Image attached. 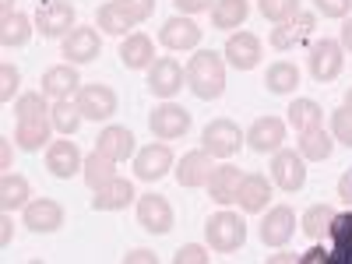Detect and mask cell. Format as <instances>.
Segmentation results:
<instances>
[{"instance_id":"11","label":"cell","mask_w":352,"mask_h":264,"mask_svg":"<svg viewBox=\"0 0 352 264\" xmlns=\"http://www.w3.org/2000/svg\"><path fill=\"white\" fill-rule=\"evenodd\" d=\"M314 28H317V14H296L292 21H282L278 28H272V50H278V53H289V50H296V46H303L310 36H314Z\"/></svg>"},{"instance_id":"29","label":"cell","mask_w":352,"mask_h":264,"mask_svg":"<svg viewBox=\"0 0 352 264\" xmlns=\"http://www.w3.org/2000/svg\"><path fill=\"white\" fill-rule=\"evenodd\" d=\"M28 197H32V187H28V180L8 169V173H4V180H0V208H4V212L25 208Z\"/></svg>"},{"instance_id":"9","label":"cell","mask_w":352,"mask_h":264,"mask_svg":"<svg viewBox=\"0 0 352 264\" xmlns=\"http://www.w3.org/2000/svg\"><path fill=\"white\" fill-rule=\"evenodd\" d=\"M173 169V148L166 141H152V144H144V148L134 152V173H138V180H162V176Z\"/></svg>"},{"instance_id":"20","label":"cell","mask_w":352,"mask_h":264,"mask_svg":"<svg viewBox=\"0 0 352 264\" xmlns=\"http://www.w3.org/2000/svg\"><path fill=\"white\" fill-rule=\"evenodd\" d=\"M25 226L32 232H56L64 226V208L53 197H39L25 204Z\"/></svg>"},{"instance_id":"13","label":"cell","mask_w":352,"mask_h":264,"mask_svg":"<svg viewBox=\"0 0 352 264\" xmlns=\"http://www.w3.org/2000/svg\"><path fill=\"white\" fill-rule=\"evenodd\" d=\"M184 81H187V71L176 64L173 56H162V60H155L148 67V88H152V96H159V99H173L184 88Z\"/></svg>"},{"instance_id":"53","label":"cell","mask_w":352,"mask_h":264,"mask_svg":"<svg viewBox=\"0 0 352 264\" xmlns=\"http://www.w3.org/2000/svg\"><path fill=\"white\" fill-rule=\"evenodd\" d=\"M0 11H4V14H11V11H14V0H0Z\"/></svg>"},{"instance_id":"23","label":"cell","mask_w":352,"mask_h":264,"mask_svg":"<svg viewBox=\"0 0 352 264\" xmlns=\"http://www.w3.org/2000/svg\"><path fill=\"white\" fill-rule=\"evenodd\" d=\"M120 60H124L127 71H148V67L155 64V46H152V39L144 36V32L124 36V43H120Z\"/></svg>"},{"instance_id":"35","label":"cell","mask_w":352,"mask_h":264,"mask_svg":"<svg viewBox=\"0 0 352 264\" xmlns=\"http://www.w3.org/2000/svg\"><path fill=\"white\" fill-rule=\"evenodd\" d=\"M81 173H85L88 187H92V190H99V187H106V184L113 180V176H116V162L96 148L92 155H85V169H81Z\"/></svg>"},{"instance_id":"44","label":"cell","mask_w":352,"mask_h":264,"mask_svg":"<svg viewBox=\"0 0 352 264\" xmlns=\"http://www.w3.org/2000/svg\"><path fill=\"white\" fill-rule=\"evenodd\" d=\"M120 4H124V11L131 14V21H134V25L148 21V18H152V11H155V0H120Z\"/></svg>"},{"instance_id":"26","label":"cell","mask_w":352,"mask_h":264,"mask_svg":"<svg viewBox=\"0 0 352 264\" xmlns=\"http://www.w3.org/2000/svg\"><path fill=\"white\" fill-rule=\"evenodd\" d=\"M53 131H56V127H53L50 116H39V120H18V127H14V144H18L21 152H39L43 144L50 141Z\"/></svg>"},{"instance_id":"27","label":"cell","mask_w":352,"mask_h":264,"mask_svg":"<svg viewBox=\"0 0 352 264\" xmlns=\"http://www.w3.org/2000/svg\"><path fill=\"white\" fill-rule=\"evenodd\" d=\"M240 169L236 166H215L212 169V180H208V194H212V201H219V204H232L236 201V190H240Z\"/></svg>"},{"instance_id":"14","label":"cell","mask_w":352,"mask_h":264,"mask_svg":"<svg viewBox=\"0 0 352 264\" xmlns=\"http://www.w3.org/2000/svg\"><path fill=\"white\" fill-rule=\"evenodd\" d=\"M296 232V215H292L289 204H275V208L264 215L261 222V243L264 247H285Z\"/></svg>"},{"instance_id":"33","label":"cell","mask_w":352,"mask_h":264,"mask_svg":"<svg viewBox=\"0 0 352 264\" xmlns=\"http://www.w3.org/2000/svg\"><path fill=\"white\" fill-rule=\"evenodd\" d=\"M96 25L102 28V32H109V36H131L127 28H134V21H131V14L124 11L120 0H109V4H102L99 14H96Z\"/></svg>"},{"instance_id":"25","label":"cell","mask_w":352,"mask_h":264,"mask_svg":"<svg viewBox=\"0 0 352 264\" xmlns=\"http://www.w3.org/2000/svg\"><path fill=\"white\" fill-rule=\"evenodd\" d=\"M96 148H99L102 155H109L113 162H127V159L134 155V134H131L127 127L109 124V127H102V131H99Z\"/></svg>"},{"instance_id":"37","label":"cell","mask_w":352,"mask_h":264,"mask_svg":"<svg viewBox=\"0 0 352 264\" xmlns=\"http://www.w3.org/2000/svg\"><path fill=\"white\" fill-rule=\"evenodd\" d=\"M331 219H335V208H331V204H314V208H307V212H303L300 226H303V232H307L310 240H320V236L328 232Z\"/></svg>"},{"instance_id":"47","label":"cell","mask_w":352,"mask_h":264,"mask_svg":"<svg viewBox=\"0 0 352 264\" xmlns=\"http://www.w3.org/2000/svg\"><path fill=\"white\" fill-rule=\"evenodd\" d=\"M328 261V250L324 247H310L307 254H300V264H324Z\"/></svg>"},{"instance_id":"8","label":"cell","mask_w":352,"mask_h":264,"mask_svg":"<svg viewBox=\"0 0 352 264\" xmlns=\"http://www.w3.org/2000/svg\"><path fill=\"white\" fill-rule=\"evenodd\" d=\"M148 127L159 141H176V138H184L190 131V113L184 106H176V102H162V106L152 109Z\"/></svg>"},{"instance_id":"32","label":"cell","mask_w":352,"mask_h":264,"mask_svg":"<svg viewBox=\"0 0 352 264\" xmlns=\"http://www.w3.org/2000/svg\"><path fill=\"white\" fill-rule=\"evenodd\" d=\"M264 85H268V92H275V96L296 92V85H300V67L289 64V60H275V64L268 67V74H264Z\"/></svg>"},{"instance_id":"12","label":"cell","mask_w":352,"mask_h":264,"mask_svg":"<svg viewBox=\"0 0 352 264\" xmlns=\"http://www.w3.org/2000/svg\"><path fill=\"white\" fill-rule=\"evenodd\" d=\"M99 53H102V39L92 25H78V28H71V36H64L67 64H92Z\"/></svg>"},{"instance_id":"4","label":"cell","mask_w":352,"mask_h":264,"mask_svg":"<svg viewBox=\"0 0 352 264\" xmlns=\"http://www.w3.org/2000/svg\"><path fill=\"white\" fill-rule=\"evenodd\" d=\"M71 28H78L71 0H46V4H39V11H36V32L43 39H64V36H71Z\"/></svg>"},{"instance_id":"30","label":"cell","mask_w":352,"mask_h":264,"mask_svg":"<svg viewBox=\"0 0 352 264\" xmlns=\"http://www.w3.org/2000/svg\"><path fill=\"white\" fill-rule=\"evenodd\" d=\"M28 39H32V18L18 14V11L4 14V21H0V43H4V50H18Z\"/></svg>"},{"instance_id":"1","label":"cell","mask_w":352,"mask_h":264,"mask_svg":"<svg viewBox=\"0 0 352 264\" xmlns=\"http://www.w3.org/2000/svg\"><path fill=\"white\" fill-rule=\"evenodd\" d=\"M187 85L190 92L204 102H212L226 92V64H222V53L215 50H197L187 64Z\"/></svg>"},{"instance_id":"43","label":"cell","mask_w":352,"mask_h":264,"mask_svg":"<svg viewBox=\"0 0 352 264\" xmlns=\"http://www.w3.org/2000/svg\"><path fill=\"white\" fill-rule=\"evenodd\" d=\"M317 4V14H324V18H349L352 14V0H314Z\"/></svg>"},{"instance_id":"36","label":"cell","mask_w":352,"mask_h":264,"mask_svg":"<svg viewBox=\"0 0 352 264\" xmlns=\"http://www.w3.org/2000/svg\"><path fill=\"white\" fill-rule=\"evenodd\" d=\"M50 120H53V127L60 131L64 138H71V134H78V127H81V109H78V102H71V99H56L53 102V109H50Z\"/></svg>"},{"instance_id":"19","label":"cell","mask_w":352,"mask_h":264,"mask_svg":"<svg viewBox=\"0 0 352 264\" xmlns=\"http://www.w3.org/2000/svg\"><path fill=\"white\" fill-rule=\"evenodd\" d=\"M159 43H162L166 50H173V53H180V50H197V43H201V28H197L190 18L176 14V18L162 21V28H159Z\"/></svg>"},{"instance_id":"3","label":"cell","mask_w":352,"mask_h":264,"mask_svg":"<svg viewBox=\"0 0 352 264\" xmlns=\"http://www.w3.org/2000/svg\"><path fill=\"white\" fill-rule=\"evenodd\" d=\"M307 64H310L314 81L328 85V81H335V78L342 74V67H345V46L335 43V39H314Z\"/></svg>"},{"instance_id":"31","label":"cell","mask_w":352,"mask_h":264,"mask_svg":"<svg viewBox=\"0 0 352 264\" xmlns=\"http://www.w3.org/2000/svg\"><path fill=\"white\" fill-rule=\"evenodd\" d=\"M289 124H292V131L296 134H303V131H310V127H320L324 124V109H320V102H314V99H296V102H289Z\"/></svg>"},{"instance_id":"40","label":"cell","mask_w":352,"mask_h":264,"mask_svg":"<svg viewBox=\"0 0 352 264\" xmlns=\"http://www.w3.org/2000/svg\"><path fill=\"white\" fill-rule=\"evenodd\" d=\"M331 134L338 144H345V148H352V109L349 106H338L331 113Z\"/></svg>"},{"instance_id":"5","label":"cell","mask_w":352,"mask_h":264,"mask_svg":"<svg viewBox=\"0 0 352 264\" xmlns=\"http://www.w3.org/2000/svg\"><path fill=\"white\" fill-rule=\"evenodd\" d=\"M243 141H247V138L240 134V127L232 124L229 116H219V120H212L208 127L201 131V148H204V152H212L215 159H229V155H236Z\"/></svg>"},{"instance_id":"45","label":"cell","mask_w":352,"mask_h":264,"mask_svg":"<svg viewBox=\"0 0 352 264\" xmlns=\"http://www.w3.org/2000/svg\"><path fill=\"white\" fill-rule=\"evenodd\" d=\"M173 261L176 264H208V250H204L201 243H187V247H180L173 254Z\"/></svg>"},{"instance_id":"34","label":"cell","mask_w":352,"mask_h":264,"mask_svg":"<svg viewBox=\"0 0 352 264\" xmlns=\"http://www.w3.org/2000/svg\"><path fill=\"white\" fill-rule=\"evenodd\" d=\"M247 11H250L247 0H215L212 25L222 28V32H229V28H240V25L247 21Z\"/></svg>"},{"instance_id":"51","label":"cell","mask_w":352,"mask_h":264,"mask_svg":"<svg viewBox=\"0 0 352 264\" xmlns=\"http://www.w3.org/2000/svg\"><path fill=\"white\" fill-rule=\"evenodd\" d=\"M134 261H144V264H155V254H152V250H131V254H127V264H134Z\"/></svg>"},{"instance_id":"24","label":"cell","mask_w":352,"mask_h":264,"mask_svg":"<svg viewBox=\"0 0 352 264\" xmlns=\"http://www.w3.org/2000/svg\"><path fill=\"white\" fill-rule=\"evenodd\" d=\"M134 197H138V194H134V184L124 180V176H113L106 187L96 190L92 208H96V212H120V208H127Z\"/></svg>"},{"instance_id":"46","label":"cell","mask_w":352,"mask_h":264,"mask_svg":"<svg viewBox=\"0 0 352 264\" xmlns=\"http://www.w3.org/2000/svg\"><path fill=\"white\" fill-rule=\"evenodd\" d=\"M173 4L180 8L184 14H201V11L212 8V0H173Z\"/></svg>"},{"instance_id":"10","label":"cell","mask_w":352,"mask_h":264,"mask_svg":"<svg viewBox=\"0 0 352 264\" xmlns=\"http://www.w3.org/2000/svg\"><path fill=\"white\" fill-rule=\"evenodd\" d=\"M212 152H204V148H194V152H187L180 162H176V184L180 187H187V190H194V187H208V180H212Z\"/></svg>"},{"instance_id":"21","label":"cell","mask_w":352,"mask_h":264,"mask_svg":"<svg viewBox=\"0 0 352 264\" xmlns=\"http://www.w3.org/2000/svg\"><path fill=\"white\" fill-rule=\"evenodd\" d=\"M43 96L50 99H71L78 96V88H81V78H78V64H56L43 74Z\"/></svg>"},{"instance_id":"22","label":"cell","mask_w":352,"mask_h":264,"mask_svg":"<svg viewBox=\"0 0 352 264\" xmlns=\"http://www.w3.org/2000/svg\"><path fill=\"white\" fill-rule=\"evenodd\" d=\"M236 201H240V208H243L247 215L264 212V208H268V201H272V184H268V176H261V173H247L243 180H240Z\"/></svg>"},{"instance_id":"48","label":"cell","mask_w":352,"mask_h":264,"mask_svg":"<svg viewBox=\"0 0 352 264\" xmlns=\"http://www.w3.org/2000/svg\"><path fill=\"white\" fill-rule=\"evenodd\" d=\"M328 264H352V247H331Z\"/></svg>"},{"instance_id":"6","label":"cell","mask_w":352,"mask_h":264,"mask_svg":"<svg viewBox=\"0 0 352 264\" xmlns=\"http://www.w3.org/2000/svg\"><path fill=\"white\" fill-rule=\"evenodd\" d=\"M78 109L85 120H109V116L116 113V92L109 85H81L78 88V96H74Z\"/></svg>"},{"instance_id":"54","label":"cell","mask_w":352,"mask_h":264,"mask_svg":"<svg viewBox=\"0 0 352 264\" xmlns=\"http://www.w3.org/2000/svg\"><path fill=\"white\" fill-rule=\"evenodd\" d=\"M342 106H349V109H352V88H349V92H345V102H342Z\"/></svg>"},{"instance_id":"17","label":"cell","mask_w":352,"mask_h":264,"mask_svg":"<svg viewBox=\"0 0 352 264\" xmlns=\"http://www.w3.org/2000/svg\"><path fill=\"white\" fill-rule=\"evenodd\" d=\"M261 53H264V46H261V39L254 32H232L226 50H222V56L236 71H254L261 64Z\"/></svg>"},{"instance_id":"42","label":"cell","mask_w":352,"mask_h":264,"mask_svg":"<svg viewBox=\"0 0 352 264\" xmlns=\"http://www.w3.org/2000/svg\"><path fill=\"white\" fill-rule=\"evenodd\" d=\"M18 85H21V71L14 64L0 67V102H11L14 92H18Z\"/></svg>"},{"instance_id":"16","label":"cell","mask_w":352,"mask_h":264,"mask_svg":"<svg viewBox=\"0 0 352 264\" xmlns=\"http://www.w3.org/2000/svg\"><path fill=\"white\" fill-rule=\"evenodd\" d=\"M285 141V120L278 116H257L247 131V144L257 152V155H268V152H278Z\"/></svg>"},{"instance_id":"2","label":"cell","mask_w":352,"mask_h":264,"mask_svg":"<svg viewBox=\"0 0 352 264\" xmlns=\"http://www.w3.org/2000/svg\"><path fill=\"white\" fill-rule=\"evenodd\" d=\"M204 236H208V247L219 254H232L247 243V222L236 212H219L204 222Z\"/></svg>"},{"instance_id":"50","label":"cell","mask_w":352,"mask_h":264,"mask_svg":"<svg viewBox=\"0 0 352 264\" xmlns=\"http://www.w3.org/2000/svg\"><path fill=\"white\" fill-rule=\"evenodd\" d=\"M11 212H4V215H0V247H8L11 243Z\"/></svg>"},{"instance_id":"38","label":"cell","mask_w":352,"mask_h":264,"mask_svg":"<svg viewBox=\"0 0 352 264\" xmlns=\"http://www.w3.org/2000/svg\"><path fill=\"white\" fill-rule=\"evenodd\" d=\"M50 96H43V92H25L18 102H14V113H18V120H39V116H50V102H46Z\"/></svg>"},{"instance_id":"15","label":"cell","mask_w":352,"mask_h":264,"mask_svg":"<svg viewBox=\"0 0 352 264\" xmlns=\"http://www.w3.org/2000/svg\"><path fill=\"white\" fill-rule=\"evenodd\" d=\"M138 222H141V229H148V232H155V236H162V232L173 229V204L162 194L138 197Z\"/></svg>"},{"instance_id":"52","label":"cell","mask_w":352,"mask_h":264,"mask_svg":"<svg viewBox=\"0 0 352 264\" xmlns=\"http://www.w3.org/2000/svg\"><path fill=\"white\" fill-rule=\"evenodd\" d=\"M342 46L352 53V18H345V25H342Z\"/></svg>"},{"instance_id":"39","label":"cell","mask_w":352,"mask_h":264,"mask_svg":"<svg viewBox=\"0 0 352 264\" xmlns=\"http://www.w3.org/2000/svg\"><path fill=\"white\" fill-rule=\"evenodd\" d=\"M257 8L268 21L282 25V21H292L300 14V0H257Z\"/></svg>"},{"instance_id":"7","label":"cell","mask_w":352,"mask_h":264,"mask_svg":"<svg viewBox=\"0 0 352 264\" xmlns=\"http://www.w3.org/2000/svg\"><path fill=\"white\" fill-rule=\"evenodd\" d=\"M272 180L285 190V194H296L307 187V159L289 152V148H278L275 159H272Z\"/></svg>"},{"instance_id":"49","label":"cell","mask_w":352,"mask_h":264,"mask_svg":"<svg viewBox=\"0 0 352 264\" xmlns=\"http://www.w3.org/2000/svg\"><path fill=\"white\" fill-rule=\"evenodd\" d=\"M338 197L352 204V169H349V173H342V180H338Z\"/></svg>"},{"instance_id":"28","label":"cell","mask_w":352,"mask_h":264,"mask_svg":"<svg viewBox=\"0 0 352 264\" xmlns=\"http://www.w3.org/2000/svg\"><path fill=\"white\" fill-rule=\"evenodd\" d=\"M331 152H335V134H328L324 124L300 134V155L307 162H324V159H331Z\"/></svg>"},{"instance_id":"18","label":"cell","mask_w":352,"mask_h":264,"mask_svg":"<svg viewBox=\"0 0 352 264\" xmlns=\"http://www.w3.org/2000/svg\"><path fill=\"white\" fill-rule=\"evenodd\" d=\"M46 169L56 176V180H71V176L78 169H85V159L78 152V144L74 141H50V148H46Z\"/></svg>"},{"instance_id":"41","label":"cell","mask_w":352,"mask_h":264,"mask_svg":"<svg viewBox=\"0 0 352 264\" xmlns=\"http://www.w3.org/2000/svg\"><path fill=\"white\" fill-rule=\"evenodd\" d=\"M328 236L335 247H352V212H335L331 226H328Z\"/></svg>"}]
</instances>
